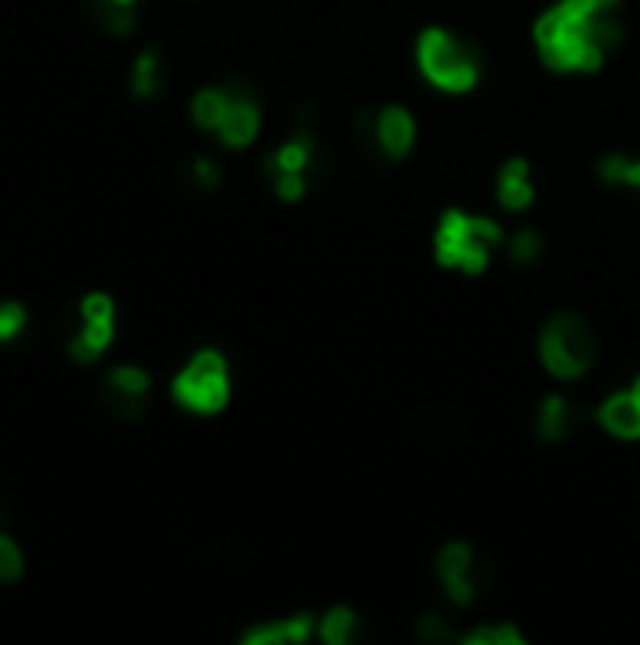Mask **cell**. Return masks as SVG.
I'll return each mask as SVG.
<instances>
[{
    "label": "cell",
    "mask_w": 640,
    "mask_h": 645,
    "mask_svg": "<svg viewBox=\"0 0 640 645\" xmlns=\"http://www.w3.org/2000/svg\"><path fill=\"white\" fill-rule=\"evenodd\" d=\"M317 163V144H313V137L305 129L294 132L291 140H283L280 148L267 155V178H272V189L275 196L286 204L302 201L305 193H309V170Z\"/></svg>",
    "instance_id": "6"
},
{
    "label": "cell",
    "mask_w": 640,
    "mask_h": 645,
    "mask_svg": "<svg viewBox=\"0 0 640 645\" xmlns=\"http://www.w3.org/2000/svg\"><path fill=\"white\" fill-rule=\"evenodd\" d=\"M464 645H520L524 631L516 623H479V627L460 634Z\"/></svg>",
    "instance_id": "20"
},
{
    "label": "cell",
    "mask_w": 640,
    "mask_h": 645,
    "mask_svg": "<svg viewBox=\"0 0 640 645\" xmlns=\"http://www.w3.org/2000/svg\"><path fill=\"white\" fill-rule=\"evenodd\" d=\"M418 638H426V642H448V638H453V627L445 623L441 612H426L423 619H418Z\"/></svg>",
    "instance_id": "25"
},
{
    "label": "cell",
    "mask_w": 640,
    "mask_h": 645,
    "mask_svg": "<svg viewBox=\"0 0 640 645\" xmlns=\"http://www.w3.org/2000/svg\"><path fill=\"white\" fill-rule=\"evenodd\" d=\"M535 50L553 72H599L622 38V0H558L531 27Z\"/></svg>",
    "instance_id": "1"
},
{
    "label": "cell",
    "mask_w": 640,
    "mask_h": 645,
    "mask_svg": "<svg viewBox=\"0 0 640 645\" xmlns=\"http://www.w3.org/2000/svg\"><path fill=\"white\" fill-rule=\"evenodd\" d=\"M256 132H261V102L253 99L245 88H234L231 91V102H226V113L223 121H219L215 137L223 148H250L256 140Z\"/></svg>",
    "instance_id": "9"
},
{
    "label": "cell",
    "mask_w": 640,
    "mask_h": 645,
    "mask_svg": "<svg viewBox=\"0 0 640 645\" xmlns=\"http://www.w3.org/2000/svg\"><path fill=\"white\" fill-rule=\"evenodd\" d=\"M415 137H418V125H415V118H410V110L404 107H385L374 118V144L380 155L392 159V163L410 155Z\"/></svg>",
    "instance_id": "10"
},
{
    "label": "cell",
    "mask_w": 640,
    "mask_h": 645,
    "mask_svg": "<svg viewBox=\"0 0 640 645\" xmlns=\"http://www.w3.org/2000/svg\"><path fill=\"white\" fill-rule=\"evenodd\" d=\"M358 634V615L355 608H332L321 615L317 623V638L324 645H347Z\"/></svg>",
    "instance_id": "18"
},
{
    "label": "cell",
    "mask_w": 640,
    "mask_h": 645,
    "mask_svg": "<svg viewBox=\"0 0 640 645\" xmlns=\"http://www.w3.org/2000/svg\"><path fill=\"white\" fill-rule=\"evenodd\" d=\"M599 423L607 426V434L622 442L640 439V396L633 389H622V393H610L603 404H599Z\"/></svg>",
    "instance_id": "11"
},
{
    "label": "cell",
    "mask_w": 640,
    "mask_h": 645,
    "mask_svg": "<svg viewBox=\"0 0 640 645\" xmlns=\"http://www.w3.org/2000/svg\"><path fill=\"white\" fill-rule=\"evenodd\" d=\"M27 329V310L19 302H0V344H12Z\"/></svg>",
    "instance_id": "23"
},
{
    "label": "cell",
    "mask_w": 640,
    "mask_h": 645,
    "mask_svg": "<svg viewBox=\"0 0 640 645\" xmlns=\"http://www.w3.org/2000/svg\"><path fill=\"white\" fill-rule=\"evenodd\" d=\"M162 88V57L159 50H143L132 64V94L136 99H155Z\"/></svg>",
    "instance_id": "19"
},
{
    "label": "cell",
    "mask_w": 640,
    "mask_h": 645,
    "mask_svg": "<svg viewBox=\"0 0 640 645\" xmlns=\"http://www.w3.org/2000/svg\"><path fill=\"white\" fill-rule=\"evenodd\" d=\"M309 634H317V623L313 615H286V619H272V623H256L242 634L245 645H302Z\"/></svg>",
    "instance_id": "13"
},
{
    "label": "cell",
    "mask_w": 640,
    "mask_h": 645,
    "mask_svg": "<svg viewBox=\"0 0 640 645\" xmlns=\"http://www.w3.org/2000/svg\"><path fill=\"white\" fill-rule=\"evenodd\" d=\"M19 574H23V555H19V547L0 533V582L12 585L19 582Z\"/></svg>",
    "instance_id": "24"
},
{
    "label": "cell",
    "mask_w": 640,
    "mask_h": 645,
    "mask_svg": "<svg viewBox=\"0 0 640 645\" xmlns=\"http://www.w3.org/2000/svg\"><path fill=\"white\" fill-rule=\"evenodd\" d=\"M91 8L102 31H110L113 38H125L136 27V0H91Z\"/></svg>",
    "instance_id": "17"
},
{
    "label": "cell",
    "mask_w": 640,
    "mask_h": 645,
    "mask_svg": "<svg viewBox=\"0 0 640 645\" xmlns=\"http://www.w3.org/2000/svg\"><path fill=\"white\" fill-rule=\"evenodd\" d=\"M539 359L547 374H553L558 382H572L596 363V332L580 314H553L542 325Z\"/></svg>",
    "instance_id": "4"
},
{
    "label": "cell",
    "mask_w": 640,
    "mask_h": 645,
    "mask_svg": "<svg viewBox=\"0 0 640 645\" xmlns=\"http://www.w3.org/2000/svg\"><path fill=\"white\" fill-rule=\"evenodd\" d=\"M501 242H505V234L494 220L464 212V208H448L441 220H437V231H434V258L441 269L479 276Z\"/></svg>",
    "instance_id": "2"
},
{
    "label": "cell",
    "mask_w": 640,
    "mask_h": 645,
    "mask_svg": "<svg viewBox=\"0 0 640 645\" xmlns=\"http://www.w3.org/2000/svg\"><path fill=\"white\" fill-rule=\"evenodd\" d=\"M80 318H83V329L72 336V363H94V359L106 355V347L113 344V332H118V314H113V299L94 291V295L83 299L80 306Z\"/></svg>",
    "instance_id": "7"
},
{
    "label": "cell",
    "mask_w": 640,
    "mask_h": 645,
    "mask_svg": "<svg viewBox=\"0 0 640 645\" xmlns=\"http://www.w3.org/2000/svg\"><path fill=\"white\" fill-rule=\"evenodd\" d=\"M415 61L426 83L445 94H467L479 83V57L445 27H426L415 42Z\"/></svg>",
    "instance_id": "3"
},
{
    "label": "cell",
    "mask_w": 640,
    "mask_h": 645,
    "mask_svg": "<svg viewBox=\"0 0 640 645\" xmlns=\"http://www.w3.org/2000/svg\"><path fill=\"white\" fill-rule=\"evenodd\" d=\"M231 91L234 88H226V83H215V88L196 91L193 107H189V113H193V125L204 129V132H215L219 121H223V113H226V102H231Z\"/></svg>",
    "instance_id": "16"
},
{
    "label": "cell",
    "mask_w": 640,
    "mask_h": 645,
    "mask_svg": "<svg viewBox=\"0 0 640 645\" xmlns=\"http://www.w3.org/2000/svg\"><path fill=\"white\" fill-rule=\"evenodd\" d=\"M494 189H498V204L505 212H528L535 201V182H531V167L524 159H509L501 163L498 178H494Z\"/></svg>",
    "instance_id": "12"
},
{
    "label": "cell",
    "mask_w": 640,
    "mask_h": 645,
    "mask_svg": "<svg viewBox=\"0 0 640 645\" xmlns=\"http://www.w3.org/2000/svg\"><path fill=\"white\" fill-rule=\"evenodd\" d=\"M193 182L200 189H215L219 185V167L212 163V159H196V163H193Z\"/></svg>",
    "instance_id": "26"
},
{
    "label": "cell",
    "mask_w": 640,
    "mask_h": 645,
    "mask_svg": "<svg viewBox=\"0 0 640 645\" xmlns=\"http://www.w3.org/2000/svg\"><path fill=\"white\" fill-rule=\"evenodd\" d=\"M434 571L448 596V604L464 608V604L475 601V593H479V585H475V552L464 540H453V544H445L441 552H437Z\"/></svg>",
    "instance_id": "8"
},
{
    "label": "cell",
    "mask_w": 640,
    "mask_h": 645,
    "mask_svg": "<svg viewBox=\"0 0 640 645\" xmlns=\"http://www.w3.org/2000/svg\"><path fill=\"white\" fill-rule=\"evenodd\" d=\"M569 431H572V404L561 393H550L539 404V412H535V434L547 445H558L566 442Z\"/></svg>",
    "instance_id": "15"
},
{
    "label": "cell",
    "mask_w": 640,
    "mask_h": 645,
    "mask_svg": "<svg viewBox=\"0 0 640 645\" xmlns=\"http://www.w3.org/2000/svg\"><path fill=\"white\" fill-rule=\"evenodd\" d=\"M633 393L640 396V377H637V382H633Z\"/></svg>",
    "instance_id": "27"
},
{
    "label": "cell",
    "mask_w": 640,
    "mask_h": 645,
    "mask_svg": "<svg viewBox=\"0 0 640 645\" xmlns=\"http://www.w3.org/2000/svg\"><path fill=\"white\" fill-rule=\"evenodd\" d=\"M174 401L193 415H215L231 404V366H226L223 351L204 347L177 370L174 385H170Z\"/></svg>",
    "instance_id": "5"
},
{
    "label": "cell",
    "mask_w": 640,
    "mask_h": 645,
    "mask_svg": "<svg viewBox=\"0 0 640 645\" xmlns=\"http://www.w3.org/2000/svg\"><path fill=\"white\" fill-rule=\"evenodd\" d=\"M106 389H110L113 407L132 420V415L143 412V401H148V393H151V377L143 374L140 366H118V370H110Z\"/></svg>",
    "instance_id": "14"
},
{
    "label": "cell",
    "mask_w": 640,
    "mask_h": 645,
    "mask_svg": "<svg viewBox=\"0 0 640 645\" xmlns=\"http://www.w3.org/2000/svg\"><path fill=\"white\" fill-rule=\"evenodd\" d=\"M542 253V234L535 231V226H524V231H516L509 239V258L512 264H535Z\"/></svg>",
    "instance_id": "22"
},
{
    "label": "cell",
    "mask_w": 640,
    "mask_h": 645,
    "mask_svg": "<svg viewBox=\"0 0 640 645\" xmlns=\"http://www.w3.org/2000/svg\"><path fill=\"white\" fill-rule=\"evenodd\" d=\"M599 178L610 185L640 189V155H607L599 163Z\"/></svg>",
    "instance_id": "21"
}]
</instances>
